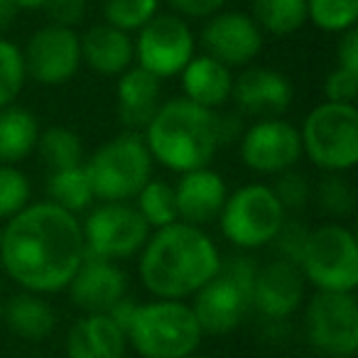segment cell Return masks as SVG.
Instances as JSON below:
<instances>
[{
	"mask_svg": "<svg viewBox=\"0 0 358 358\" xmlns=\"http://www.w3.org/2000/svg\"><path fill=\"white\" fill-rule=\"evenodd\" d=\"M0 322H3V299H0Z\"/></svg>",
	"mask_w": 358,
	"mask_h": 358,
	"instance_id": "obj_46",
	"label": "cell"
},
{
	"mask_svg": "<svg viewBox=\"0 0 358 358\" xmlns=\"http://www.w3.org/2000/svg\"><path fill=\"white\" fill-rule=\"evenodd\" d=\"M309 229H312V226H307L304 221H299L287 214V219H285L282 226H280L278 236H275L273 243H270L275 250V258L289 260V263L297 265L299 258H302L304 243H307Z\"/></svg>",
	"mask_w": 358,
	"mask_h": 358,
	"instance_id": "obj_36",
	"label": "cell"
},
{
	"mask_svg": "<svg viewBox=\"0 0 358 358\" xmlns=\"http://www.w3.org/2000/svg\"><path fill=\"white\" fill-rule=\"evenodd\" d=\"M297 268L304 282L317 292H356L358 243L353 229L343 221H327L309 229Z\"/></svg>",
	"mask_w": 358,
	"mask_h": 358,
	"instance_id": "obj_7",
	"label": "cell"
},
{
	"mask_svg": "<svg viewBox=\"0 0 358 358\" xmlns=\"http://www.w3.org/2000/svg\"><path fill=\"white\" fill-rule=\"evenodd\" d=\"M69 299L81 314H106L128 294V273L120 263L86 253L81 268L66 285Z\"/></svg>",
	"mask_w": 358,
	"mask_h": 358,
	"instance_id": "obj_18",
	"label": "cell"
},
{
	"mask_svg": "<svg viewBox=\"0 0 358 358\" xmlns=\"http://www.w3.org/2000/svg\"><path fill=\"white\" fill-rule=\"evenodd\" d=\"M3 322L17 338L27 343H40L55 334L57 312L45 294L20 289L3 304Z\"/></svg>",
	"mask_w": 358,
	"mask_h": 358,
	"instance_id": "obj_24",
	"label": "cell"
},
{
	"mask_svg": "<svg viewBox=\"0 0 358 358\" xmlns=\"http://www.w3.org/2000/svg\"><path fill=\"white\" fill-rule=\"evenodd\" d=\"M15 6L22 10H45L47 0H15Z\"/></svg>",
	"mask_w": 358,
	"mask_h": 358,
	"instance_id": "obj_43",
	"label": "cell"
},
{
	"mask_svg": "<svg viewBox=\"0 0 358 358\" xmlns=\"http://www.w3.org/2000/svg\"><path fill=\"white\" fill-rule=\"evenodd\" d=\"M125 338L140 358H187L201 348L204 331L189 302L152 297L138 302Z\"/></svg>",
	"mask_w": 358,
	"mask_h": 358,
	"instance_id": "obj_4",
	"label": "cell"
},
{
	"mask_svg": "<svg viewBox=\"0 0 358 358\" xmlns=\"http://www.w3.org/2000/svg\"><path fill=\"white\" fill-rule=\"evenodd\" d=\"M285 219L287 211L275 196L273 187L265 182H248L236 192H229L219 214V226L224 238L236 250L253 253L273 243Z\"/></svg>",
	"mask_w": 358,
	"mask_h": 358,
	"instance_id": "obj_8",
	"label": "cell"
},
{
	"mask_svg": "<svg viewBox=\"0 0 358 358\" xmlns=\"http://www.w3.org/2000/svg\"><path fill=\"white\" fill-rule=\"evenodd\" d=\"M37 152H40L42 162L52 169H66V167H79L86 159L84 140L76 130L66 128V125H50V128L40 130L37 138Z\"/></svg>",
	"mask_w": 358,
	"mask_h": 358,
	"instance_id": "obj_28",
	"label": "cell"
},
{
	"mask_svg": "<svg viewBox=\"0 0 358 358\" xmlns=\"http://www.w3.org/2000/svg\"><path fill=\"white\" fill-rule=\"evenodd\" d=\"M336 66L348 71H358V30L351 27V30L336 35Z\"/></svg>",
	"mask_w": 358,
	"mask_h": 358,
	"instance_id": "obj_40",
	"label": "cell"
},
{
	"mask_svg": "<svg viewBox=\"0 0 358 358\" xmlns=\"http://www.w3.org/2000/svg\"><path fill=\"white\" fill-rule=\"evenodd\" d=\"M172 187L179 221L201 226V229L219 221V214L226 204V196H229L224 174H219L211 167H199L179 174V182Z\"/></svg>",
	"mask_w": 358,
	"mask_h": 358,
	"instance_id": "obj_19",
	"label": "cell"
},
{
	"mask_svg": "<svg viewBox=\"0 0 358 358\" xmlns=\"http://www.w3.org/2000/svg\"><path fill=\"white\" fill-rule=\"evenodd\" d=\"M201 47L204 55L219 59L229 69H245L260 57L265 35L248 13L224 8L204 20Z\"/></svg>",
	"mask_w": 358,
	"mask_h": 358,
	"instance_id": "obj_14",
	"label": "cell"
},
{
	"mask_svg": "<svg viewBox=\"0 0 358 358\" xmlns=\"http://www.w3.org/2000/svg\"><path fill=\"white\" fill-rule=\"evenodd\" d=\"M45 10L50 15V22L76 30L89 13V0H47Z\"/></svg>",
	"mask_w": 358,
	"mask_h": 358,
	"instance_id": "obj_38",
	"label": "cell"
},
{
	"mask_svg": "<svg viewBox=\"0 0 358 358\" xmlns=\"http://www.w3.org/2000/svg\"><path fill=\"white\" fill-rule=\"evenodd\" d=\"M27 71L22 47L0 35V108L13 106L25 91Z\"/></svg>",
	"mask_w": 358,
	"mask_h": 358,
	"instance_id": "obj_32",
	"label": "cell"
},
{
	"mask_svg": "<svg viewBox=\"0 0 358 358\" xmlns=\"http://www.w3.org/2000/svg\"><path fill=\"white\" fill-rule=\"evenodd\" d=\"M356 22L358 0H307V25L327 35H341L356 27Z\"/></svg>",
	"mask_w": 358,
	"mask_h": 358,
	"instance_id": "obj_31",
	"label": "cell"
},
{
	"mask_svg": "<svg viewBox=\"0 0 358 358\" xmlns=\"http://www.w3.org/2000/svg\"><path fill=\"white\" fill-rule=\"evenodd\" d=\"M32 201L30 177L17 164H0V221L6 224Z\"/></svg>",
	"mask_w": 358,
	"mask_h": 358,
	"instance_id": "obj_34",
	"label": "cell"
},
{
	"mask_svg": "<svg viewBox=\"0 0 358 358\" xmlns=\"http://www.w3.org/2000/svg\"><path fill=\"white\" fill-rule=\"evenodd\" d=\"M17 15H20V8L15 6V0H0V32L10 30Z\"/></svg>",
	"mask_w": 358,
	"mask_h": 358,
	"instance_id": "obj_42",
	"label": "cell"
},
{
	"mask_svg": "<svg viewBox=\"0 0 358 358\" xmlns=\"http://www.w3.org/2000/svg\"><path fill=\"white\" fill-rule=\"evenodd\" d=\"M204 336H229L250 312V289L226 273L211 278L189 302Z\"/></svg>",
	"mask_w": 358,
	"mask_h": 358,
	"instance_id": "obj_17",
	"label": "cell"
},
{
	"mask_svg": "<svg viewBox=\"0 0 358 358\" xmlns=\"http://www.w3.org/2000/svg\"><path fill=\"white\" fill-rule=\"evenodd\" d=\"M182 96L209 110H221L231 101L234 69L209 55H194L179 74Z\"/></svg>",
	"mask_w": 358,
	"mask_h": 358,
	"instance_id": "obj_23",
	"label": "cell"
},
{
	"mask_svg": "<svg viewBox=\"0 0 358 358\" xmlns=\"http://www.w3.org/2000/svg\"><path fill=\"white\" fill-rule=\"evenodd\" d=\"M302 157L317 169L348 174L358 164V110L353 103H317L302 120Z\"/></svg>",
	"mask_w": 358,
	"mask_h": 358,
	"instance_id": "obj_6",
	"label": "cell"
},
{
	"mask_svg": "<svg viewBox=\"0 0 358 358\" xmlns=\"http://www.w3.org/2000/svg\"><path fill=\"white\" fill-rule=\"evenodd\" d=\"M324 96L331 103H353L358 96V71H348L341 66H334L324 79Z\"/></svg>",
	"mask_w": 358,
	"mask_h": 358,
	"instance_id": "obj_37",
	"label": "cell"
},
{
	"mask_svg": "<svg viewBox=\"0 0 358 358\" xmlns=\"http://www.w3.org/2000/svg\"><path fill=\"white\" fill-rule=\"evenodd\" d=\"M356 187L341 172H327L317 185H312V201L329 221H343L356 211Z\"/></svg>",
	"mask_w": 358,
	"mask_h": 358,
	"instance_id": "obj_29",
	"label": "cell"
},
{
	"mask_svg": "<svg viewBox=\"0 0 358 358\" xmlns=\"http://www.w3.org/2000/svg\"><path fill=\"white\" fill-rule=\"evenodd\" d=\"M81 64H86L99 76L118 79L135 64L133 35L108 22H96L86 27V32L81 35Z\"/></svg>",
	"mask_w": 358,
	"mask_h": 358,
	"instance_id": "obj_21",
	"label": "cell"
},
{
	"mask_svg": "<svg viewBox=\"0 0 358 358\" xmlns=\"http://www.w3.org/2000/svg\"><path fill=\"white\" fill-rule=\"evenodd\" d=\"M304 338L324 358L358 351V302L353 292H314L304 299Z\"/></svg>",
	"mask_w": 358,
	"mask_h": 358,
	"instance_id": "obj_10",
	"label": "cell"
},
{
	"mask_svg": "<svg viewBox=\"0 0 358 358\" xmlns=\"http://www.w3.org/2000/svg\"><path fill=\"white\" fill-rule=\"evenodd\" d=\"M81 231L86 253L113 263L138 258L150 238V226L133 201H96L81 219Z\"/></svg>",
	"mask_w": 358,
	"mask_h": 358,
	"instance_id": "obj_9",
	"label": "cell"
},
{
	"mask_svg": "<svg viewBox=\"0 0 358 358\" xmlns=\"http://www.w3.org/2000/svg\"><path fill=\"white\" fill-rule=\"evenodd\" d=\"M27 79L40 86H64L81 69V35L55 22L37 27L22 47Z\"/></svg>",
	"mask_w": 358,
	"mask_h": 358,
	"instance_id": "obj_13",
	"label": "cell"
},
{
	"mask_svg": "<svg viewBox=\"0 0 358 358\" xmlns=\"http://www.w3.org/2000/svg\"><path fill=\"white\" fill-rule=\"evenodd\" d=\"M103 22L118 30L138 32L159 13V0H103Z\"/></svg>",
	"mask_w": 358,
	"mask_h": 358,
	"instance_id": "obj_33",
	"label": "cell"
},
{
	"mask_svg": "<svg viewBox=\"0 0 358 358\" xmlns=\"http://www.w3.org/2000/svg\"><path fill=\"white\" fill-rule=\"evenodd\" d=\"M135 309H138V302H135L133 297H128V294H125V297H120L118 302H115L106 314H108V317L113 319V322L118 324L123 331H128L130 322H133V317H135Z\"/></svg>",
	"mask_w": 358,
	"mask_h": 358,
	"instance_id": "obj_41",
	"label": "cell"
},
{
	"mask_svg": "<svg viewBox=\"0 0 358 358\" xmlns=\"http://www.w3.org/2000/svg\"><path fill=\"white\" fill-rule=\"evenodd\" d=\"M187 358H211V356H204V353L196 351V353H192V356H187Z\"/></svg>",
	"mask_w": 358,
	"mask_h": 358,
	"instance_id": "obj_45",
	"label": "cell"
},
{
	"mask_svg": "<svg viewBox=\"0 0 358 358\" xmlns=\"http://www.w3.org/2000/svg\"><path fill=\"white\" fill-rule=\"evenodd\" d=\"M135 66L150 71L159 81L182 74L196 55V35L185 17L174 13H157L133 37Z\"/></svg>",
	"mask_w": 358,
	"mask_h": 358,
	"instance_id": "obj_11",
	"label": "cell"
},
{
	"mask_svg": "<svg viewBox=\"0 0 358 358\" xmlns=\"http://www.w3.org/2000/svg\"><path fill=\"white\" fill-rule=\"evenodd\" d=\"M3 273L35 294L64 292L86 255L81 219L52 201H30L0 226Z\"/></svg>",
	"mask_w": 358,
	"mask_h": 358,
	"instance_id": "obj_1",
	"label": "cell"
},
{
	"mask_svg": "<svg viewBox=\"0 0 358 358\" xmlns=\"http://www.w3.org/2000/svg\"><path fill=\"white\" fill-rule=\"evenodd\" d=\"M275 196L280 199L282 209L287 214H294V211H302L312 204V182L304 172H299L297 167L287 169V172L278 174L273 185Z\"/></svg>",
	"mask_w": 358,
	"mask_h": 358,
	"instance_id": "obj_35",
	"label": "cell"
},
{
	"mask_svg": "<svg viewBox=\"0 0 358 358\" xmlns=\"http://www.w3.org/2000/svg\"><path fill=\"white\" fill-rule=\"evenodd\" d=\"M140 135L155 162L169 172L185 174L211 167L221 150L219 110L201 108L185 96L167 99Z\"/></svg>",
	"mask_w": 358,
	"mask_h": 358,
	"instance_id": "obj_3",
	"label": "cell"
},
{
	"mask_svg": "<svg viewBox=\"0 0 358 358\" xmlns=\"http://www.w3.org/2000/svg\"><path fill=\"white\" fill-rule=\"evenodd\" d=\"M307 299V282L294 263L273 258L258 265L250 292V309L265 322H287L302 309Z\"/></svg>",
	"mask_w": 358,
	"mask_h": 358,
	"instance_id": "obj_16",
	"label": "cell"
},
{
	"mask_svg": "<svg viewBox=\"0 0 358 358\" xmlns=\"http://www.w3.org/2000/svg\"><path fill=\"white\" fill-rule=\"evenodd\" d=\"M0 273H3V236H0Z\"/></svg>",
	"mask_w": 358,
	"mask_h": 358,
	"instance_id": "obj_44",
	"label": "cell"
},
{
	"mask_svg": "<svg viewBox=\"0 0 358 358\" xmlns=\"http://www.w3.org/2000/svg\"><path fill=\"white\" fill-rule=\"evenodd\" d=\"M40 118L25 106L0 108V164H20L30 157L40 138Z\"/></svg>",
	"mask_w": 358,
	"mask_h": 358,
	"instance_id": "obj_25",
	"label": "cell"
},
{
	"mask_svg": "<svg viewBox=\"0 0 358 358\" xmlns=\"http://www.w3.org/2000/svg\"><path fill=\"white\" fill-rule=\"evenodd\" d=\"M47 201L62 206L64 211L81 219V214H86L96 204V196L84 164L66 169H52L50 179H47Z\"/></svg>",
	"mask_w": 358,
	"mask_h": 358,
	"instance_id": "obj_26",
	"label": "cell"
},
{
	"mask_svg": "<svg viewBox=\"0 0 358 358\" xmlns=\"http://www.w3.org/2000/svg\"><path fill=\"white\" fill-rule=\"evenodd\" d=\"M294 99V86L285 71L273 66H245L234 74L231 101L243 118H282Z\"/></svg>",
	"mask_w": 358,
	"mask_h": 358,
	"instance_id": "obj_15",
	"label": "cell"
},
{
	"mask_svg": "<svg viewBox=\"0 0 358 358\" xmlns=\"http://www.w3.org/2000/svg\"><path fill=\"white\" fill-rule=\"evenodd\" d=\"M66 358H125L128 338L108 314H81L66 331Z\"/></svg>",
	"mask_w": 358,
	"mask_h": 358,
	"instance_id": "obj_22",
	"label": "cell"
},
{
	"mask_svg": "<svg viewBox=\"0 0 358 358\" xmlns=\"http://www.w3.org/2000/svg\"><path fill=\"white\" fill-rule=\"evenodd\" d=\"M172 8L174 15L185 17V20H206L214 13L224 10L229 0H164Z\"/></svg>",
	"mask_w": 358,
	"mask_h": 358,
	"instance_id": "obj_39",
	"label": "cell"
},
{
	"mask_svg": "<svg viewBox=\"0 0 358 358\" xmlns=\"http://www.w3.org/2000/svg\"><path fill=\"white\" fill-rule=\"evenodd\" d=\"M96 201H133L138 192L152 179L155 159L140 133H123L108 138L84 159Z\"/></svg>",
	"mask_w": 358,
	"mask_h": 358,
	"instance_id": "obj_5",
	"label": "cell"
},
{
	"mask_svg": "<svg viewBox=\"0 0 358 358\" xmlns=\"http://www.w3.org/2000/svg\"><path fill=\"white\" fill-rule=\"evenodd\" d=\"M216 241L201 226L174 221L150 231L138 253V275L155 299H192L221 270Z\"/></svg>",
	"mask_w": 358,
	"mask_h": 358,
	"instance_id": "obj_2",
	"label": "cell"
},
{
	"mask_svg": "<svg viewBox=\"0 0 358 358\" xmlns=\"http://www.w3.org/2000/svg\"><path fill=\"white\" fill-rule=\"evenodd\" d=\"M133 206L143 221L150 226V231L164 229V226L179 221L177 214V201H174V187L164 179H150L148 185L138 192L133 199Z\"/></svg>",
	"mask_w": 358,
	"mask_h": 358,
	"instance_id": "obj_30",
	"label": "cell"
},
{
	"mask_svg": "<svg viewBox=\"0 0 358 358\" xmlns=\"http://www.w3.org/2000/svg\"><path fill=\"white\" fill-rule=\"evenodd\" d=\"M162 103V81L140 66L115 79V115L130 133H143Z\"/></svg>",
	"mask_w": 358,
	"mask_h": 358,
	"instance_id": "obj_20",
	"label": "cell"
},
{
	"mask_svg": "<svg viewBox=\"0 0 358 358\" xmlns=\"http://www.w3.org/2000/svg\"><path fill=\"white\" fill-rule=\"evenodd\" d=\"M241 162L260 177H278L302 159L299 128L285 118H260L245 125L238 138Z\"/></svg>",
	"mask_w": 358,
	"mask_h": 358,
	"instance_id": "obj_12",
	"label": "cell"
},
{
	"mask_svg": "<svg viewBox=\"0 0 358 358\" xmlns=\"http://www.w3.org/2000/svg\"><path fill=\"white\" fill-rule=\"evenodd\" d=\"M248 15L263 35L289 37L307 25V0H250Z\"/></svg>",
	"mask_w": 358,
	"mask_h": 358,
	"instance_id": "obj_27",
	"label": "cell"
}]
</instances>
